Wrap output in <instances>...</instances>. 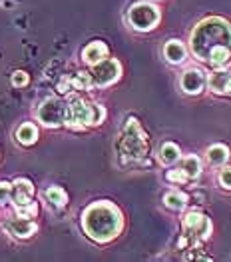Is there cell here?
I'll return each mask as SVG.
<instances>
[{
	"mask_svg": "<svg viewBox=\"0 0 231 262\" xmlns=\"http://www.w3.org/2000/svg\"><path fill=\"white\" fill-rule=\"evenodd\" d=\"M188 178V174L179 168V170H169L168 172V180H171V182H184Z\"/></svg>",
	"mask_w": 231,
	"mask_h": 262,
	"instance_id": "25",
	"label": "cell"
},
{
	"mask_svg": "<svg viewBox=\"0 0 231 262\" xmlns=\"http://www.w3.org/2000/svg\"><path fill=\"white\" fill-rule=\"evenodd\" d=\"M18 212H20L22 216H34L36 212H38V208H36V204L34 202H28V204H24V206H18Z\"/></svg>",
	"mask_w": 231,
	"mask_h": 262,
	"instance_id": "22",
	"label": "cell"
},
{
	"mask_svg": "<svg viewBox=\"0 0 231 262\" xmlns=\"http://www.w3.org/2000/svg\"><path fill=\"white\" fill-rule=\"evenodd\" d=\"M12 194V186L8 182H0V204H4Z\"/></svg>",
	"mask_w": 231,
	"mask_h": 262,
	"instance_id": "23",
	"label": "cell"
},
{
	"mask_svg": "<svg viewBox=\"0 0 231 262\" xmlns=\"http://www.w3.org/2000/svg\"><path fill=\"white\" fill-rule=\"evenodd\" d=\"M160 160H162L164 164H173V162H177V160H179V148H177L175 144H171V142H166V144L160 148Z\"/></svg>",
	"mask_w": 231,
	"mask_h": 262,
	"instance_id": "16",
	"label": "cell"
},
{
	"mask_svg": "<svg viewBox=\"0 0 231 262\" xmlns=\"http://www.w3.org/2000/svg\"><path fill=\"white\" fill-rule=\"evenodd\" d=\"M36 136H38V130H36V126L34 124H30V122H26V124H22L18 132H16V138L20 140L22 144H34L36 142Z\"/></svg>",
	"mask_w": 231,
	"mask_h": 262,
	"instance_id": "15",
	"label": "cell"
},
{
	"mask_svg": "<svg viewBox=\"0 0 231 262\" xmlns=\"http://www.w3.org/2000/svg\"><path fill=\"white\" fill-rule=\"evenodd\" d=\"M227 156H229V150L225 148V146H221V144H215V146H211L210 150H208V160H210L211 164H223L225 160H227Z\"/></svg>",
	"mask_w": 231,
	"mask_h": 262,
	"instance_id": "18",
	"label": "cell"
},
{
	"mask_svg": "<svg viewBox=\"0 0 231 262\" xmlns=\"http://www.w3.org/2000/svg\"><path fill=\"white\" fill-rule=\"evenodd\" d=\"M120 146H122V152L126 154V156H130V158H140V156L146 154V148H147L146 136H144V132L140 130L136 118H130L127 120L124 134H122Z\"/></svg>",
	"mask_w": 231,
	"mask_h": 262,
	"instance_id": "4",
	"label": "cell"
},
{
	"mask_svg": "<svg viewBox=\"0 0 231 262\" xmlns=\"http://www.w3.org/2000/svg\"><path fill=\"white\" fill-rule=\"evenodd\" d=\"M164 202H166V206L173 208V210H182L188 204V198H186V194H182V192H168L164 196Z\"/></svg>",
	"mask_w": 231,
	"mask_h": 262,
	"instance_id": "20",
	"label": "cell"
},
{
	"mask_svg": "<svg viewBox=\"0 0 231 262\" xmlns=\"http://www.w3.org/2000/svg\"><path fill=\"white\" fill-rule=\"evenodd\" d=\"M127 18H130V24L136 30H151L160 20V12H158V8L153 4L138 2V4H134L130 8Z\"/></svg>",
	"mask_w": 231,
	"mask_h": 262,
	"instance_id": "5",
	"label": "cell"
},
{
	"mask_svg": "<svg viewBox=\"0 0 231 262\" xmlns=\"http://www.w3.org/2000/svg\"><path fill=\"white\" fill-rule=\"evenodd\" d=\"M210 88L217 94H231V72L217 70L210 76Z\"/></svg>",
	"mask_w": 231,
	"mask_h": 262,
	"instance_id": "12",
	"label": "cell"
},
{
	"mask_svg": "<svg viewBox=\"0 0 231 262\" xmlns=\"http://www.w3.org/2000/svg\"><path fill=\"white\" fill-rule=\"evenodd\" d=\"M164 56L168 58L171 64H179L186 60V48L179 40H169L166 46H164Z\"/></svg>",
	"mask_w": 231,
	"mask_h": 262,
	"instance_id": "14",
	"label": "cell"
},
{
	"mask_svg": "<svg viewBox=\"0 0 231 262\" xmlns=\"http://www.w3.org/2000/svg\"><path fill=\"white\" fill-rule=\"evenodd\" d=\"M184 230L191 238H206L211 232V224L203 214L189 212L188 216L184 219Z\"/></svg>",
	"mask_w": 231,
	"mask_h": 262,
	"instance_id": "8",
	"label": "cell"
},
{
	"mask_svg": "<svg viewBox=\"0 0 231 262\" xmlns=\"http://www.w3.org/2000/svg\"><path fill=\"white\" fill-rule=\"evenodd\" d=\"M182 170L188 174V178L199 176V172H201V162H199V158H197V156H188V158H184Z\"/></svg>",
	"mask_w": 231,
	"mask_h": 262,
	"instance_id": "17",
	"label": "cell"
},
{
	"mask_svg": "<svg viewBox=\"0 0 231 262\" xmlns=\"http://www.w3.org/2000/svg\"><path fill=\"white\" fill-rule=\"evenodd\" d=\"M219 46L231 48V24L223 18H208L199 22L191 34V50L199 60L210 62L211 52Z\"/></svg>",
	"mask_w": 231,
	"mask_h": 262,
	"instance_id": "1",
	"label": "cell"
},
{
	"mask_svg": "<svg viewBox=\"0 0 231 262\" xmlns=\"http://www.w3.org/2000/svg\"><path fill=\"white\" fill-rule=\"evenodd\" d=\"M179 84H182V90L188 94H199L203 90V84H206V74L197 68H189L184 72Z\"/></svg>",
	"mask_w": 231,
	"mask_h": 262,
	"instance_id": "9",
	"label": "cell"
},
{
	"mask_svg": "<svg viewBox=\"0 0 231 262\" xmlns=\"http://www.w3.org/2000/svg\"><path fill=\"white\" fill-rule=\"evenodd\" d=\"M26 82H28V74L24 70H16L12 74V84L14 86H26Z\"/></svg>",
	"mask_w": 231,
	"mask_h": 262,
	"instance_id": "21",
	"label": "cell"
},
{
	"mask_svg": "<svg viewBox=\"0 0 231 262\" xmlns=\"http://www.w3.org/2000/svg\"><path fill=\"white\" fill-rule=\"evenodd\" d=\"M106 54H108V48H106L104 42H90L84 48V52H82V56H84V60L88 64H98V62H102L106 58Z\"/></svg>",
	"mask_w": 231,
	"mask_h": 262,
	"instance_id": "13",
	"label": "cell"
},
{
	"mask_svg": "<svg viewBox=\"0 0 231 262\" xmlns=\"http://www.w3.org/2000/svg\"><path fill=\"white\" fill-rule=\"evenodd\" d=\"M82 224H84L86 234L90 238H94L98 242H108L120 232L122 216H120V212H118V208L114 204L96 202V204L86 208Z\"/></svg>",
	"mask_w": 231,
	"mask_h": 262,
	"instance_id": "2",
	"label": "cell"
},
{
	"mask_svg": "<svg viewBox=\"0 0 231 262\" xmlns=\"http://www.w3.org/2000/svg\"><path fill=\"white\" fill-rule=\"evenodd\" d=\"M219 182H221L223 188H229L231 190V166L229 168H223V170L219 172Z\"/></svg>",
	"mask_w": 231,
	"mask_h": 262,
	"instance_id": "24",
	"label": "cell"
},
{
	"mask_svg": "<svg viewBox=\"0 0 231 262\" xmlns=\"http://www.w3.org/2000/svg\"><path fill=\"white\" fill-rule=\"evenodd\" d=\"M106 110L98 104H86L80 98L72 100L66 112V124L72 128H82L86 124H100L104 120Z\"/></svg>",
	"mask_w": 231,
	"mask_h": 262,
	"instance_id": "3",
	"label": "cell"
},
{
	"mask_svg": "<svg viewBox=\"0 0 231 262\" xmlns=\"http://www.w3.org/2000/svg\"><path fill=\"white\" fill-rule=\"evenodd\" d=\"M46 200H48L52 206L60 208V206L66 204V192H64L60 186H52V188L46 190Z\"/></svg>",
	"mask_w": 231,
	"mask_h": 262,
	"instance_id": "19",
	"label": "cell"
},
{
	"mask_svg": "<svg viewBox=\"0 0 231 262\" xmlns=\"http://www.w3.org/2000/svg\"><path fill=\"white\" fill-rule=\"evenodd\" d=\"M90 76H92V84H96V86H108L114 80H118V76H120V62L118 60H112V58L110 60L104 58L102 62L94 64Z\"/></svg>",
	"mask_w": 231,
	"mask_h": 262,
	"instance_id": "7",
	"label": "cell"
},
{
	"mask_svg": "<svg viewBox=\"0 0 231 262\" xmlns=\"http://www.w3.org/2000/svg\"><path fill=\"white\" fill-rule=\"evenodd\" d=\"M32 194H34V186L26 178H18L12 184V200L16 206H24V204L32 202Z\"/></svg>",
	"mask_w": 231,
	"mask_h": 262,
	"instance_id": "11",
	"label": "cell"
},
{
	"mask_svg": "<svg viewBox=\"0 0 231 262\" xmlns=\"http://www.w3.org/2000/svg\"><path fill=\"white\" fill-rule=\"evenodd\" d=\"M66 112L68 104H64L58 98H48L38 108V120L46 126H60L62 122H66Z\"/></svg>",
	"mask_w": 231,
	"mask_h": 262,
	"instance_id": "6",
	"label": "cell"
},
{
	"mask_svg": "<svg viewBox=\"0 0 231 262\" xmlns=\"http://www.w3.org/2000/svg\"><path fill=\"white\" fill-rule=\"evenodd\" d=\"M8 232L12 236H18V238H28L34 230H36V224L32 220H28V216H16V219H10L6 224Z\"/></svg>",
	"mask_w": 231,
	"mask_h": 262,
	"instance_id": "10",
	"label": "cell"
}]
</instances>
